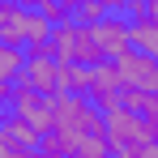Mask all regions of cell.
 Listing matches in <instances>:
<instances>
[{
	"instance_id": "4fadbf2b",
	"label": "cell",
	"mask_w": 158,
	"mask_h": 158,
	"mask_svg": "<svg viewBox=\"0 0 158 158\" xmlns=\"http://www.w3.org/2000/svg\"><path fill=\"white\" fill-rule=\"evenodd\" d=\"M85 64H60V94H85Z\"/></svg>"
},
{
	"instance_id": "6da1fadb",
	"label": "cell",
	"mask_w": 158,
	"mask_h": 158,
	"mask_svg": "<svg viewBox=\"0 0 158 158\" xmlns=\"http://www.w3.org/2000/svg\"><path fill=\"white\" fill-rule=\"evenodd\" d=\"M103 141H107V154L111 158H124L132 150H141V145H154L158 141V124L115 103V107L103 111Z\"/></svg>"
},
{
	"instance_id": "7a4b0ae2",
	"label": "cell",
	"mask_w": 158,
	"mask_h": 158,
	"mask_svg": "<svg viewBox=\"0 0 158 158\" xmlns=\"http://www.w3.org/2000/svg\"><path fill=\"white\" fill-rule=\"evenodd\" d=\"M47 52L60 60V64H103V56L94 47V39H90V26H81V22H56L52 34H47Z\"/></svg>"
},
{
	"instance_id": "9c48e42d",
	"label": "cell",
	"mask_w": 158,
	"mask_h": 158,
	"mask_svg": "<svg viewBox=\"0 0 158 158\" xmlns=\"http://www.w3.org/2000/svg\"><path fill=\"white\" fill-rule=\"evenodd\" d=\"M128 22V47L158 56V17H124Z\"/></svg>"
},
{
	"instance_id": "2e32d148",
	"label": "cell",
	"mask_w": 158,
	"mask_h": 158,
	"mask_svg": "<svg viewBox=\"0 0 158 158\" xmlns=\"http://www.w3.org/2000/svg\"><path fill=\"white\" fill-rule=\"evenodd\" d=\"M9 94H13V85H4V81H0V103H9Z\"/></svg>"
},
{
	"instance_id": "277c9868",
	"label": "cell",
	"mask_w": 158,
	"mask_h": 158,
	"mask_svg": "<svg viewBox=\"0 0 158 158\" xmlns=\"http://www.w3.org/2000/svg\"><path fill=\"white\" fill-rule=\"evenodd\" d=\"M111 69L120 77V90H150V94H158V56L124 47V52L111 60Z\"/></svg>"
},
{
	"instance_id": "30bf717a",
	"label": "cell",
	"mask_w": 158,
	"mask_h": 158,
	"mask_svg": "<svg viewBox=\"0 0 158 158\" xmlns=\"http://www.w3.org/2000/svg\"><path fill=\"white\" fill-rule=\"evenodd\" d=\"M120 107H128V111L158 124V94H150V90H120Z\"/></svg>"
},
{
	"instance_id": "5b68a950",
	"label": "cell",
	"mask_w": 158,
	"mask_h": 158,
	"mask_svg": "<svg viewBox=\"0 0 158 158\" xmlns=\"http://www.w3.org/2000/svg\"><path fill=\"white\" fill-rule=\"evenodd\" d=\"M52 107H56V98L39 94V90H30V85H13V94H9L4 111H9V115H17L22 124H30V128L43 137V132L52 128Z\"/></svg>"
},
{
	"instance_id": "ba28073f",
	"label": "cell",
	"mask_w": 158,
	"mask_h": 158,
	"mask_svg": "<svg viewBox=\"0 0 158 158\" xmlns=\"http://www.w3.org/2000/svg\"><path fill=\"white\" fill-rule=\"evenodd\" d=\"M47 34H52V22L43 17V13H26V9H17V17H13V30H9V43L13 47H39V43H47Z\"/></svg>"
},
{
	"instance_id": "e0dca14e",
	"label": "cell",
	"mask_w": 158,
	"mask_h": 158,
	"mask_svg": "<svg viewBox=\"0 0 158 158\" xmlns=\"http://www.w3.org/2000/svg\"><path fill=\"white\" fill-rule=\"evenodd\" d=\"M0 120H4V103H0Z\"/></svg>"
},
{
	"instance_id": "ac0fdd59",
	"label": "cell",
	"mask_w": 158,
	"mask_h": 158,
	"mask_svg": "<svg viewBox=\"0 0 158 158\" xmlns=\"http://www.w3.org/2000/svg\"><path fill=\"white\" fill-rule=\"evenodd\" d=\"M107 158H111V154H107Z\"/></svg>"
},
{
	"instance_id": "8fae6325",
	"label": "cell",
	"mask_w": 158,
	"mask_h": 158,
	"mask_svg": "<svg viewBox=\"0 0 158 158\" xmlns=\"http://www.w3.org/2000/svg\"><path fill=\"white\" fill-rule=\"evenodd\" d=\"M0 132H4V137H13V141H17V145H26V150L39 145V132L30 128V124H22L17 115H9V111H4V120H0Z\"/></svg>"
},
{
	"instance_id": "3957f363",
	"label": "cell",
	"mask_w": 158,
	"mask_h": 158,
	"mask_svg": "<svg viewBox=\"0 0 158 158\" xmlns=\"http://www.w3.org/2000/svg\"><path fill=\"white\" fill-rule=\"evenodd\" d=\"M17 85H30V90H39V94H47V98L60 94V60L47 52V43H39V47H26V52H22Z\"/></svg>"
},
{
	"instance_id": "52a82bcc",
	"label": "cell",
	"mask_w": 158,
	"mask_h": 158,
	"mask_svg": "<svg viewBox=\"0 0 158 158\" xmlns=\"http://www.w3.org/2000/svg\"><path fill=\"white\" fill-rule=\"evenodd\" d=\"M85 98L98 107V111H107V107H115V103H120V77H115L111 60H103V64H90V77H85Z\"/></svg>"
},
{
	"instance_id": "9a60e30c",
	"label": "cell",
	"mask_w": 158,
	"mask_h": 158,
	"mask_svg": "<svg viewBox=\"0 0 158 158\" xmlns=\"http://www.w3.org/2000/svg\"><path fill=\"white\" fill-rule=\"evenodd\" d=\"M98 4H103V13H124L128 0H98Z\"/></svg>"
},
{
	"instance_id": "7c38bea8",
	"label": "cell",
	"mask_w": 158,
	"mask_h": 158,
	"mask_svg": "<svg viewBox=\"0 0 158 158\" xmlns=\"http://www.w3.org/2000/svg\"><path fill=\"white\" fill-rule=\"evenodd\" d=\"M17 73H22V47L0 43V81L4 85H17Z\"/></svg>"
},
{
	"instance_id": "5bb4252c",
	"label": "cell",
	"mask_w": 158,
	"mask_h": 158,
	"mask_svg": "<svg viewBox=\"0 0 158 158\" xmlns=\"http://www.w3.org/2000/svg\"><path fill=\"white\" fill-rule=\"evenodd\" d=\"M13 4H17V9H26V13H43V4H47V0H13Z\"/></svg>"
},
{
	"instance_id": "8992f818",
	"label": "cell",
	"mask_w": 158,
	"mask_h": 158,
	"mask_svg": "<svg viewBox=\"0 0 158 158\" xmlns=\"http://www.w3.org/2000/svg\"><path fill=\"white\" fill-rule=\"evenodd\" d=\"M90 39H94V47H98L103 60H115L128 47V22H124V13H103L98 22H90Z\"/></svg>"
}]
</instances>
